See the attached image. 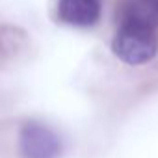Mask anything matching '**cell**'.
<instances>
[{
  "instance_id": "cell-4",
  "label": "cell",
  "mask_w": 158,
  "mask_h": 158,
  "mask_svg": "<svg viewBox=\"0 0 158 158\" xmlns=\"http://www.w3.org/2000/svg\"><path fill=\"white\" fill-rule=\"evenodd\" d=\"M121 23H134L156 28L158 24V0H125L117 10Z\"/></svg>"
},
{
  "instance_id": "cell-2",
  "label": "cell",
  "mask_w": 158,
  "mask_h": 158,
  "mask_svg": "<svg viewBox=\"0 0 158 158\" xmlns=\"http://www.w3.org/2000/svg\"><path fill=\"white\" fill-rule=\"evenodd\" d=\"M19 151L23 158H58L61 152V141L47 125L28 121L19 134Z\"/></svg>"
},
{
  "instance_id": "cell-3",
  "label": "cell",
  "mask_w": 158,
  "mask_h": 158,
  "mask_svg": "<svg viewBox=\"0 0 158 158\" xmlns=\"http://www.w3.org/2000/svg\"><path fill=\"white\" fill-rule=\"evenodd\" d=\"M58 17L69 26H93L101 17V0H60Z\"/></svg>"
},
{
  "instance_id": "cell-1",
  "label": "cell",
  "mask_w": 158,
  "mask_h": 158,
  "mask_svg": "<svg viewBox=\"0 0 158 158\" xmlns=\"http://www.w3.org/2000/svg\"><path fill=\"white\" fill-rule=\"evenodd\" d=\"M112 50L121 61L128 65H143L156 56L158 37L151 26L121 23L114 35Z\"/></svg>"
}]
</instances>
